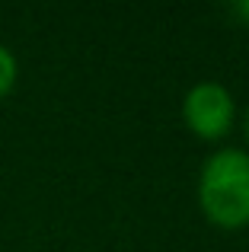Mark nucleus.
<instances>
[{
	"label": "nucleus",
	"instance_id": "1",
	"mask_svg": "<svg viewBox=\"0 0 249 252\" xmlns=\"http://www.w3.org/2000/svg\"><path fill=\"white\" fill-rule=\"evenodd\" d=\"M198 204L208 223L220 230H243L249 223V154L224 147L201 163Z\"/></svg>",
	"mask_w": 249,
	"mask_h": 252
},
{
	"label": "nucleus",
	"instance_id": "2",
	"mask_svg": "<svg viewBox=\"0 0 249 252\" xmlns=\"http://www.w3.org/2000/svg\"><path fill=\"white\" fill-rule=\"evenodd\" d=\"M182 122L201 141H220L237 125V99L224 83L201 80L182 96Z\"/></svg>",
	"mask_w": 249,
	"mask_h": 252
},
{
	"label": "nucleus",
	"instance_id": "5",
	"mask_svg": "<svg viewBox=\"0 0 249 252\" xmlns=\"http://www.w3.org/2000/svg\"><path fill=\"white\" fill-rule=\"evenodd\" d=\"M243 131H246V141H249V105H246V112H243Z\"/></svg>",
	"mask_w": 249,
	"mask_h": 252
},
{
	"label": "nucleus",
	"instance_id": "4",
	"mask_svg": "<svg viewBox=\"0 0 249 252\" xmlns=\"http://www.w3.org/2000/svg\"><path fill=\"white\" fill-rule=\"evenodd\" d=\"M233 16L243 19V23L249 26V0H243V3H233Z\"/></svg>",
	"mask_w": 249,
	"mask_h": 252
},
{
	"label": "nucleus",
	"instance_id": "3",
	"mask_svg": "<svg viewBox=\"0 0 249 252\" xmlns=\"http://www.w3.org/2000/svg\"><path fill=\"white\" fill-rule=\"evenodd\" d=\"M16 58H13V51L6 48V45H0V99H6L13 93V86H16Z\"/></svg>",
	"mask_w": 249,
	"mask_h": 252
}]
</instances>
